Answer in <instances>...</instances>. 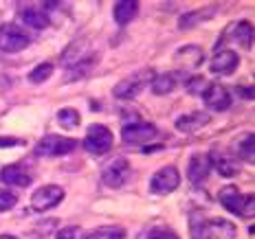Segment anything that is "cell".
I'll list each match as a JSON object with an SVG mask.
<instances>
[{
  "instance_id": "5bb4252c",
  "label": "cell",
  "mask_w": 255,
  "mask_h": 239,
  "mask_svg": "<svg viewBox=\"0 0 255 239\" xmlns=\"http://www.w3.org/2000/svg\"><path fill=\"white\" fill-rule=\"evenodd\" d=\"M211 171V162H209V156H205V154H194L189 160V169H187V176L194 184H200L205 182L207 176H209Z\"/></svg>"
},
{
  "instance_id": "52a82bcc",
  "label": "cell",
  "mask_w": 255,
  "mask_h": 239,
  "mask_svg": "<svg viewBox=\"0 0 255 239\" xmlns=\"http://www.w3.org/2000/svg\"><path fill=\"white\" fill-rule=\"evenodd\" d=\"M180 184V173L176 167H172V164H167V167L158 169L156 173L152 176L150 180V191L156 195H167L172 193L174 189H178Z\"/></svg>"
},
{
  "instance_id": "f546056e",
  "label": "cell",
  "mask_w": 255,
  "mask_h": 239,
  "mask_svg": "<svg viewBox=\"0 0 255 239\" xmlns=\"http://www.w3.org/2000/svg\"><path fill=\"white\" fill-rule=\"evenodd\" d=\"M79 235H82V228L79 226H66L62 231H57L55 239H79Z\"/></svg>"
},
{
  "instance_id": "1f68e13d",
  "label": "cell",
  "mask_w": 255,
  "mask_h": 239,
  "mask_svg": "<svg viewBox=\"0 0 255 239\" xmlns=\"http://www.w3.org/2000/svg\"><path fill=\"white\" fill-rule=\"evenodd\" d=\"M18 145H24V141L13 139V136H0V147H2V150H9V147H18Z\"/></svg>"
},
{
  "instance_id": "30bf717a",
  "label": "cell",
  "mask_w": 255,
  "mask_h": 239,
  "mask_svg": "<svg viewBox=\"0 0 255 239\" xmlns=\"http://www.w3.org/2000/svg\"><path fill=\"white\" fill-rule=\"evenodd\" d=\"M130 178V162L126 160V158H115V160H110L108 164L104 167L102 171V180L106 187L110 189H119L126 184V180Z\"/></svg>"
},
{
  "instance_id": "9a60e30c",
  "label": "cell",
  "mask_w": 255,
  "mask_h": 239,
  "mask_svg": "<svg viewBox=\"0 0 255 239\" xmlns=\"http://www.w3.org/2000/svg\"><path fill=\"white\" fill-rule=\"evenodd\" d=\"M176 64L180 68H185V71H196V68L203 64L205 60V53L203 49H198V46H183L180 51H176Z\"/></svg>"
},
{
  "instance_id": "f1b7e54d",
  "label": "cell",
  "mask_w": 255,
  "mask_h": 239,
  "mask_svg": "<svg viewBox=\"0 0 255 239\" xmlns=\"http://www.w3.org/2000/svg\"><path fill=\"white\" fill-rule=\"evenodd\" d=\"M207 86H209V81H205L203 77H194V79H189L187 81V90L191 94H203Z\"/></svg>"
},
{
  "instance_id": "6da1fadb",
  "label": "cell",
  "mask_w": 255,
  "mask_h": 239,
  "mask_svg": "<svg viewBox=\"0 0 255 239\" xmlns=\"http://www.w3.org/2000/svg\"><path fill=\"white\" fill-rule=\"evenodd\" d=\"M189 231L191 239H236L238 228L229 220H207L200 213L189 215Z\"/></svg>"
},
{
  "instance_id": "83f0119b",
  "label": "cell",
  "mask_w": 255,
  "mask_h": 239,
  "mask_svg": "<svg viewBox=\"0 0 255 239\" xmlns=\"http://www.w3.org/2000/svg\"><path fill=\"white\" fill-rule=\"evenodd\" d=\"M15 202H18L15 193H11V191H0V213L2 211H11L15 206Z\"/></svg>"
},
{
  "instance_id": "9c48e42d",
  "label": "cell",
  "mask_w": 255,
  "mask_h": 239,
  "mask_svg": "<svg viewBox=\"0 0 255 239\" xmlns=\"http://www.w3.org/2000/svg\"><path fill=\"white\" fill-rule=\"evenodd\" d=\"M227 42H236V44L244 46V49H251L253 46V24H249L247 20H240L236 24H229L222 33L220 42H218V49L227 44Z\"/></svg>"
},
{
  "instance_id": "7a4b0ae2",
  "label": "cell",
  "mask_w": 255,
  "mask_h": 239,
  "mask_svg": "<svg viewBox=\"0 0 255 239\" xmlns=\"http://www.w3.org/2000/svg\"><path fill=\"white\" fill-rule=\"evenodd\" d=\"M218 200H220V204L233 215H240V217L253 215V209H255L253 195H242L240 191H238V187H233V184H227V187H222L218 191Z\"/></svg>"
},
{
  "instance_id": "44dd1931",
  "label": "cell",
  "mask_w": 255,
  "mask_h": 239,
  "mask_svg": "<svg viewBox=\"0 0 255 239\" xmlns=\"http://www.w3.org/2000/svg\"><path fill=\"white\" fill-rule=\"evenodd\" d=\"M209 160H211V167H216V171L220 173V176H225V178H233V176L238 173V164L233 162L231 158L220 156V154L211 152V154H209Z\"/></svg>"
},
{
  "instance_id": "3957f363",
  "label": "cell",
  "mask_w": 255,
  "mask_h": 239,
  "mask_svg": "<svg viewBox=\"0 0 255 239\" xmlns=\"http://www.w3.org/2000/svg\"><path fill=\"white\" fill-rule=\"evenodd\" d=\"M84 147H86V152L95 154V156H102V154L110 152V147H113V132L102 123L90 125L86 132V139H84Z\"/></svg>"
},
{
  "instance_id": "4dcf8cb0",
  "label": "cell",
  "mask_w": 255,
  "mask_h": 239,
  "mask_svg": "<svg viewBox=\"0 0 255 239\" xmlns=\"http://www.w3.org/2000/svg\"><path fill=\"white\" fill-rule=\"evenodd\" d=\"M147 239H180L174 231H169V228H156V231H152Z\"/></svg>"
},
{
  "instance_id": "603a6c76",
  "label": "cell",
  "mask_w": 255,
  "mask_h": 239,
  "mask_svg": "<svg viewBox=\"0 0 255 239\" xmlns=\"http://www.w3.org/2000/svg\"><path fill=\"white\" fill-rule=\"evenodd\" d=\"M253 141H255V136H253V132H251V134H244L242 139L236 143V154L242 158V160H247V162H253V158H255Z\"/></svg>"
},
{
  "instance_id": "ac0fdd59",
  "label": "cell",
  "mask_w": 255,
  "mask_h": 239,
  "mask_svg": "<svg viewBox=\"0 0 255 239\" xmlns=\"http://www.w3.org/2000/svg\"><path fill=\"white\" fill-rule=\"evenodd\" d=\"M136 13H139V2H136V0H121V2H117L115 9H113L115 22L121 24V26L132 22Z\"/></svg>"
},
{
  "instance_id": "ba28073f",
  "label": "cell",
  "mask_w": 255,
  "mask_h": 239,
  "mask_svg": "<svg viewBox=\"0 0 255 239\" xmlns=\"http://www.w3.org/2000/svg\"><path fill=\"white\" fill-rule=\"evenodd\" d=\"M62 200H64L62 187H57V184H44V187H40L31 195V206H33L35 211H40V213H44V211L55 209Z\"/></svg>"
},
{
  "instance_id": "277c9868",
  "label": "cell",
  "mask_w": 255,
  "mask_h": 239,
  "mask_svg": "<svg viewBox=\"0 0 255 239\" xmlns=\"http://www.w3.org/2000/svg\"><path fill=\"white\" fill-rule=\"evenodd\" d=\"M152 75H154L152 71H139V73L128 75L126 79H121V81L115 86V90H113L115 97L117 99H132V97H136V94H139L141 90L152 81Z\"/></svg>"
},
{
  "instance_id": "d4e9b609",
  "label": "cell",
  "mask_w": 255,
  "mask_h": 239,
  "mask_svg": "<svg viewBox=\"0 0 255 239\" xmlns=\"http://www.w3.org/2000/svg\"><path fill=\"white\" fill-rule=\"evenodd\" d=\"M79 121H82V116H79V112L73 108H62L60 112H57V123L62 127H66V130H75L79 125Z\"/></svg>"
},
{
  "instance_id": "e0dca14e",
  "label": "cell",
  "mask_w": 255,
  "mask_h": 239,
  "mask_svg": "<svg viewBox=\"0 0 255 239\" xmlns=\"http://www.w3.org/2000/svg\"><path fill=\"white\" fill-rule=\"evenodd\" d=\"M211 121V116L207 112H189V114H183L176 119V130L178 132H196L200 130L203 125H207Z\"/></svg>"
},
{
  "instance_id": "2e32d148",
  "label": "cell",
  "mask_w": 255,
  "mask_h": 239,
  "mask_svg": "<svg viewBox=\"0 0 255 239\" xmlns=\"http://www.w3.org/2000/svg\"><path fill=\"white\" fill-rule=\"evenodd\" d=\"M0 180L4 184H11V187H20V189H26L31 184V176L22 169V164H7L0 171Z\"/></svg>"
},
{
  "instance_id": "7402d4cb",
  "label": "cell",
  "mask_w": 255,
  "mask_h": 239,
  "mask_svg": "<svg viewBox=\"0 0 255 239\" xmlns=\"http://www.w3.org/2000/svg\"><path fill=\"white\" fill-rule=\"evenodd\" d=\"M211 15H216V7H205L200 9V11H191V13H185L183 18H180L178 22V29H191V26L205 22V20H209Z\"/></svg>"
},
{
  "instance_id": "4316f807",
  "label": "cell",
  "mask_w": 255,
  "mask_h": 239,
  "mask_svg": "<svg viewBox=\"0 0 255 239\" xmlns=\"http://www.w3.org/2000/svg\"><path fill=\"white\" fill-rule=\"evenodd\" d=\"M53 75V64L49 62H44V64H40V66H35L33 71L29 73V81L31 83H44L46 79H49Z\"/></svg>"
},
{
  "instance_id": "cb8c5ba5",
  "label": "cell",
  "mask_w": 255,
  "mask_h": 239,
  "mask_svg": "<svg viewBox=\"0 0 255 239\" xmlns=\"http://www.w3.org/2000/svg\"><path fill=\"white\" fill-rule=\"evenodd\" d=\"M84 239H126V231L119 226H104V228L88 233Z\"/></svg>"
},
{
  "instance_id": "836d02e7",
  "label": "cell",
  "mask_w": 255,
  "mask_h": 239,
  "mask_svg": "<svg viewBox=\"0 0 255 239\" xmlns=\"http://www.w3.org/2000/svg\"><path fill=\"white\" fill-rule=\"evenodd\" d=\"M0 239H18V237H13V235H2Z\"/></svg>"
},
{
  "instance_id": "d6a6232c",
  "label": "cell",
  "mask_w": 255,
  "mask_h": 239,
  "mask_svg": "<svg viewBox=\"0 0 255 239\" xmlns=\"http://www.w3.org/2000/svg\"><path fill=\"white\" fill-rule=\"evenodd\" d=\"M238 92H240L244 99H253V86L251 88H238Z\"/></svg>"
},
{
  "instance_id": "8992f818",
  "label": "cell",
  "mask_w": 255,
  "mask_h": 239,
  "mask_svg": "<svg viewBox=\"0 0 255 239\" xmlns=\"http://www.w3.org/2000/svg\"><path fill=\"white\" fill-rule=\"evenodd\" d=\"M75 147H77L75 139H66V136L49 134V136H44V139L38 143L35 152H38L40 156H66V154L75 152Z\"/></svg>"
},
{
  "instance_id": "484cf974",
  "label": "cell",
  "mask_w": 255,
  "mask_h": 239,
  "mask_svg": "<svg viewBox=\"0 0 255 239\" xmlns=\"http://www.w3.org/2000/svg\"><path fill=\"white\" fill-rule=\"evenodd\" d=\"M90 66H95V60L93 57H84L82 62H77V64H73V68H68V77H66V81H73V79H82L86 73L90 71Z\"/></svg>"
},
{
  "instance_id": "4fadbf2b",
  "label": "cell",
  "mask_w": 255,
  "mask_h": 239,
  "mask_svg": "<svg viewBox=\"0 0 255 239\" xmlns=\"http://www.w3.org/2000/svg\"><path fill=\"white\" fill-rule=\"evenodd\" d=\"M238 64H240L238 53H233L229 49L218 51L214 55V60H211V73H216V75H231L238 68Z\"/></svg>"
},
{
  "instance_id": "8fae6325",
  "label": "cell",
  "mask_w": 255,
  "mask_h": 239,
  "mask_svg": "<svg viewBox=\"0 0 255 239\" xmlns=\"http://www.w3.org/2000/svg\"><path fill=\"white\" fill-rule=\"evenodd\" d=\"M156 136V127L152 123H128L121 130V139L126 145H143V143L152 141Z\"/></svg>"
},
{
  "instance_id": "7c38bea8",
  "label": "cell",
  "mask_w": 255,
  "mask_h": 239,
  "mask_svg": "<svg viewBox=\"0 0 255 239\" xmlns=\"http://www.w3.org/2000/svg\"><path fill=\"white\" fill-rule=\"evenodd\" d=\"M200 97L205 99L207 108L216 110V112H225V110L231 105V94H229V90H227L225 86H220V83H209V86L205 88V92L200 94Z\"/></svg>"
},
{
  "instance_id": "d6986e66",
  "label": "cell",
  "mask_w": 255,
  "mask_h": 239,
  "mask_svg": "<svg viewBox=\"0 0 255 239\" xmlns=\"http://www.w3.org/2000/svg\"><path fill=\"white\" fill-rule=\"evenodd\" d=\"M178 73H163V75H154L150 86H152V92L163 97V94H169L178 83Z\"/></svg>"
},
{
  "instance_id": "5b68a950",
  "label": "cell",
  "mask_w": 255,
  "mask_h": 239,
  "mask_svg": "<svg viewBox=\"0 0 255 239\" xmlns=\"http://www.w3.org/2000/svg\"><path fill=\"white\" fill-rule=\"evenodd\" d=\"M31 38L20 29L18 24H2L0 26V51L18 53L29 46Z\"/></svg>"
},
{
  "instance_id": "ffe728a7",
  "label": "cell",
  "mask_w": 255,
  "mask_h": 239,
  "mask_svg": "<svg viewBox=\"0 0 255 239\" xmlns=\"http://www.w3.org/2000/svg\"><path fill=\"white\" fill-rule=\"evenodd\" d=\"M20 20H22V24L31 26V29H46L49 26V18H46V13L42 11L38 7H26L20 11Z\"/></svg>"
}]
</instances>
